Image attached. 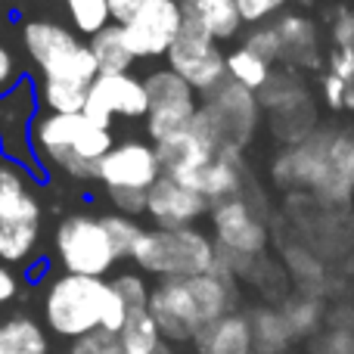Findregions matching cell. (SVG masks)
<instances>
[{"instance_id": "cell-1", "label": "cell", "mask_w": 354, "mask_h": 354, "mask_svg": "<svg viewBox=\"0 0 354 354\" xmlns=\"http://www.w3.org/2000/svg\"><path fill=\"white\" fill-rule=\"evenodd\" d=\"M236 311V274L218 258V268L202 277L159 280L153 286L149 314L156 317L165 345H193L208 324Z\"/></svg>"}, {"instance_id": "cell-2", "label": "cell", "mask_w": 354, "mask_h": 354, "mask_svg": "<svg viewBox=\"0 0 354 354\" xmlns=\"http://www.w3.org/2000/svg\"><path fill=\"white\" fill-rule=\"evenodd\" d=\"M41 311L47 330L59 339H68V342H75V339L87 336L93 330L122 333L124 320L131 314L109 280L66 274V270L47 283Z\"/></svg>"}, {"instance_id": "cell-3", "label": "cell", "mask_w": 354, "mask_h": 354, "mask_svg": "<svg viewBox=\"0 0 354 354\" xmlns=\"http://www.w3.org/2000/svg\"><path fill=\"white\" fill-rule=\"evenodd\" d=\"M115 137L112 131L93 124L84 112L78 115H56L37 112L31 128V153L41 165L59 168L66 177L91 180L100 177V162L112 153Z\"/></svg>"}, {"instance_id": "cell-4", "label": "cell", "mask_w": 354, "mask_h": 354, "mask_svg": "<svg viewBox=\"0 0 354 354\" xmlns=\"http://www.w3.org/2000/svg\"><path fill=\"white\" fill-rule=\"evenodd\" d=\"M218 243H212V236L196 227H183V230L149 227L137 239L131 261L143 274H153L159 280H180V277L212 274L218 268Z\"/></svg>"}, {"instance_id": "cell-5", "label": "cell", "mask_w": 354, "mask_h": 354, "mask_svg": "<svg viewBox=\"0 0 354 354\" xmlns=\"http://www.w3.org/2000/svg\"><path fill=\"white\" fill-rule=\"evenodd\" d=\"M25 53L41 68L44 81H75V84H93L100 75L91 44L81 41L72 28L53 22V19H31L22 25Z\"/></svg>"}, {"instance_id": "cell-6", "label": "cell", "mask_w": 354, "mask_h": 354, "mask_svg": "<svg viewBox=\"0 0 354 354\" xmlns=\"http://www.w3.org/2000/svg\"><path fill=\"white\" fill-rule=\"evenodd\" d=\"M41 202L12 165H0V261L28 264L41 239Z\"/></svg>"}, {"instance_id": "cell-7", "label": "cell", "mask_w": 354, "mask_h": 354, "mask_svg": "<svg viewBox=\"0 0 354 354\" xmlns=\"http://www.w3.org/2000/svg\"><path fill=\"white\" fill-rule=\"evenodd\" d=\"M53 249L66 274L100 277L103 280L122 258L115 252L109 230L103 224V214H66L56 227Z\"/></svg>"}, {"instance_id": "cell-8", "label": "cell", "mask_w": 354, "mask_h": 354, "mask_svg": "<svg viewBox=\"0 0 354 354\" xmlns=\"http://www.w3.org/2000/svg\"><path fill=\"white\" fill-rule=\"evenodd\" d=\"M168 68L180 75L196 93H214L221 84H227V53L205 28L189 19L168 50Z\"/></svg>"}, {"instance_id": "cell-9", "label": "cell", "mask_w": 354, "mask_h": 354, "mask_svg": "<svg viewBox=\"0 0 354 354\" xmlns=\"http://www.w3.org/2000/svg\"><path fill=\"white\" fill-rule=\"evenodd\" d=\"M212 230L218 239L221 261L236 274V264L252 261L268 249V227L252 212V205L243 196H233L227 202L212 205Z\"/></svg>"}, {"instance_id": "cell-10", "label": "cell", "mask_w": 354, "mask_h": 354, "mask_svg": "<svg viewBox=\"0 0 354 354\" xmlns=\"http://www.w3.org/2000/svg\"><path fill=\"white\" fill-rule=\"evenodd\" d=\"M149 93V115H147V134L153 143H162L168 137L180 134L193 124L202 106L196 103V91L171 68H159V72L143 78Z\"/></svg>"}, {"instance_id": "cell-11", "label": "cell", "mask_w": 354, "mask_h": 354, "mask_svg": "<svg viewBox=\"0 0 354 354\" xmlns=\"http://www.w3.org/2000/svg\"><path fill=\"white\" fill-rule=\"evenodd\" d=\"M156 153H159V162H162V177H171L177 183L196 187L202 171L224 153V147H221L205 112L199 109V115L193 118V124L187 131L156 143Z\"/></svg>"}, {"instance_id": "cell-12", "label": "cell", "mask_w": 354, "mask_h": 354, "mask_svg": "<svg viewBox=\"0 0 354 354\" xmlns=\"http://www.w3.org/2000/svg\"><path fill=\"white\" fill-rule=\"evenodd\" d=\"M183 22L187 16L180 0H143L122 22V31L137 59H159L174 47Z\"/></svg>"}, {"instance_id": "cell-13", "label": "cell", "mask_w": 354, "mask_h": 354, "mask_svg": "<svg viewBox=\"0 0 354 354\" xmlns=\"http://www.w3.org/2000/svg\"><path fill=\"white\" fill-rule=\"evenodd\" d=\"M258 106L261 103H258L255 93L233 84V81H227V84H221L218 91L208 97L202 112H205V118L212 122L221 147L233 149V153H243L258 128Z\"/></svg>"}, {"instance_id": "cell-14", "label": "cell", "mask_w": 354, "mask_h": 354, "mask_svg": "<svg viewBox=\"0 0 354 354\" xmlns=\"http://www.w3.org/2000/svg\"><path fill=\"white\" fill-rule=\"evenodd\" d=\"M84 115L106 131H112L115 118H128V122L147 118L149 115L147 84L140 78H134L131 72L97 75V81L91 84V93H87Z\"/></svg>"}, {"instance_id": "cell-15", "label": "cell", "mask_w": 354, "mask_h": 354, "mask_svg": "<svg viewBox=\"0 0 354 354\" xmlns=\"http://www.w3.org/2000/svg\"><path fill=\"white\" fill-rule=\"evenodd\" d=\"M162 162L156 147L143 140H122L112 147V153L100 162V177L106 189H149L159 183Z\"/></svg>"}, {"instance_id": "cell-16", "label": "cell", "mask_w": 354, "mask_h": 354, "mask_svg": "<svg viewBox=\"0 0 354 354\" xmlns=\"http://www.w3.org/2000/svg\"><path fill=\"white\" fill-rule=\"evenodd\" d=\"M147 214L162 230H183V227H193L199 218L212 214V202L187 183L159 177V183L149 189Z\"/></svg>"}, {"instance_id": "cell-17", "label": "cell", "mask_w": 354, "mask_h": 354, "mask_svg": "<svg viewBox=\"0 0 354 354\" xmlns=\"http://www.w3.org/2000/svg\"><path fill=\"white\" fill-rule=\"evenodd\" d=\"M35 87H31V81L28 78H22L12 91H6L3 97H0V149H3L10 159H22V162H35L31 159V147L22 140V137L16 134V124L22 131H31L35 128V118H37V112H35Z\"/></svg>"}, {"instance_id": "cell-18", "label": "cell", "mask_w": 354, "mask_h": 354, "mask_svg": "<svg viewBox=\"0 0 354 354\" xmlns=\"http://www.w3.org/2000/svg\"><path fill=\"white\" fill-rule=\"evenodd\" d=\"M193 354H255L252 320L245 314L233 311L227 317L208 324L193 339Z\"/></svg>"}, {"instance_id": "cell-19", "label": "cell", "mask_w": 354, "mask_h": 354, "mask_svg": "<svg viewBox=\"0 0 354 354\" xmlns=\"http://www.w3.org/2000/svg\"><path fill=\"white\" fill-rule=\"evenodd\" d=\"M183 16L189 22H196L199 28H205L214 41H230L243 28V16L236 10V0H180Z\"/></svg>"}, {"instance_id": "cell-20", "label": "cell", "mask_w": 354, "mask_h": 354, "mask_svg": "<svg viewBox=\"0 0 354 354\" xmlns=\"http://www.w3.org/2000/svg\"><path fill=\"white\" fill-rule=\"evenodd\" d=\"M280 31V44H283V59L289 66H305L314 68L320 62L317 56V28L311 19L305 16H283L277 22Z\"/></svg>"}, {"instance_id": "cell-21", "label": "cell", "mask_w": 354, "mask_h": 354, "mask_svg": "<svg viewBox=\"0 0 354 354\" xmlns=\"http://www.w3.org/2000/svg\"><path fill=\"white\" fill-rule=\"evenodd\" d=\"M0 354H50L47 330L28 314H16L0 324Z\"/></svg>"}, {"instance_id": "cell-22", "label": "cell", "mask_w": 354, "mask_h": 354, "mask_svg": "<svg viewBox=\"0 0 354 354\" xmlns=\"http://www.w3.org/2000/svg\"><path fill=\"white\" fill-rule=\"evenodd\" d=\"M87 44H91V53H93V59H97L100 75L131 72V66H134V59H137V56L131 53L128 41H124V31L118 22L109 25V28H103L100 35H93Z\"/></svg>"}, {"instance_id": "cell-23", "label": "cell", "mask_w": 354, "mask_h": 354, "mask_svg": "<svg viewBox=\"0 0 354 354\" xmlns=\"http://www.w3.org/2000/svg\"><path fill=\"white\" fill-rule=\"evenodd\" d=\"M118 339H122L124 354H159V348L165 345L162 330H159V324H156V317L149 314V308L131 311L122 333H118Z\"/></svg>"}, {"instance_id": "cell-24", "label": "cell", "mask_w": 354, "mask_h": 354, "mask_svg": "<svg viewBox=\"0 0 354 354\" xmlns=\"http://www.w3.org/2000/svg\"><path fill=\"white\" fill-rule=\"evenodd\" d=\"M252 336H255V354H283L292 342V330H289L283 311H261L252 314Z\"/></svg>"}, {"instance_id": "cell-25", "label": "cell", "mask_w": 354, "mask_h": 354, "mask_svg": "<svg viewBox=\"0 0 354 354\" xmlns=\"http://www.w3.org/2000/svg\"><path fill=\"white\" fill-rule=\"evenodd\" d=\"M270 75H274V68H270L261 56L252 53L249 47H236L227 53V81L245 87V91L258 93L270 81Z\"/></svg>"}, {"instance_id": "cell-26", "label": "cell", "mask_w": 354, "mask_h": 354, "mask_svg": "<svg viewBox=\"0 0 354 354\" xmlns=\"http://www.w3.org/2000/svg\"><path fill=\"white\" fill-rule=\"evenodd\" d=\"M56 3H62V10L72 19L75 31L87 35V41L112 25L109 0H56Z\"/></svg>"}, {"instance_id": "cell-27", "label": "cell", "mask_w": 354, "mask_h": 354, "mask_svg": "<svg viewBox=\"0 0 354 354\" xmlns=\"http://www.w3.org/2000/svg\"><path fill=\"white\" fill-rule=\"evenodd\" d=\"M305 100H308V91L292 78V72L270 75V81L258 91V103L274 112H286V109H292V106L305 103Z\"/></svg>"}, {"instance_id": "cell-28", "label": "cell", "mask_w": 354, "mask_h": 354, "mask_svg": "<svg viewBox=\"0 0 354 354\" xmlns=\"http://www.w3.org/2000/svg\"><path fill=\"white\" fill-rule=\"evenodd\" d=\"M103 224H106V230H109V236H112V243H115V252H118V258H131L134 255V249H137V239H140V233H143V227L137 224L134 218H128V214H103Z\"/></svg>"}, {"instance_id": "cell-29", "label": "cell", "mask_w": 354, "mask_h": 354, "mask_svg": "<svg viewBox=\"0 0 354 354\" xmlns=\"http://www.w3.org/2000/svg\"><path fill=\"white\" fill-rule=\"evenodd\" d=\"M112 289L118 292V299L128 305V311H137V308H149V299H153V289H149L147 277L134 274V270H124L115 280H109Z\"/></svg>"}, {"instance_id": "cell-30", "label": "cell", "mask_w": 354, "mask_h": 354, "mask_svg": "<svg viewBox=\"0 0 354 354\" xmlns=\"http://www.w3.org/2000/svg\"><path fill=\"white\" fill-rule=\"evenodd\" d=\"M283 317H286L292 336H308L320 324V305H317V299H292L283 308Z\"/></svg>"}, {"instance_id": "cell-31", "label": "cell", "mask_w": 354, "mask_h": 354, "mask_svg": "<svg viewBox=\"0 0 354 354\" xmlns=\"http://www.w3.org/2000/svg\"><path fill=\"white\" fill-rule=\"evenodd\" d=\"M243 47H249L255 56H261L268 66H274L277 59H283V44H280V31H277V25H258V28L245 37Z\"/></svg>"}, {"instance_id": "cell-32", "label": "cell", "mask_w": 354, "mask_h": 354, "mask_svg": "<svg viewBox=\"0 0 354 354\" xmlns=\"http://www.w3.org/2000/svg\"><path fill=\"white\" fill-rule=\"evenodd\" d=\"M68 354H124V351H122L118 333L93 330V333H87V336L68 342Z\"/></svg>"}, {"instance_id": "cell-33", "label": "cell", "mask_w": 354, "mask_h": 354, "mask_svg": "<svg viewBox=\"0 0 354 354\" xmlns=\"http://www.w3.org/2000/svg\"><path fill=\"white\" fill-rule=\"evenodd\" d=\"M289 0H236V10H239V16H243L245 25H264Z\"/></svg>"}, {"instance_id": "cell-34", "label": "cell", "mask_w": 354, "mask_h": 354, "mask_svg": "<svg viewBox=\"0 0 354 354\" xmlns=\"http://www.w3.org/2000/svg\"><path fill=\"white\" fill-rule=\"evenodd\" d=\"M106 196L118 208V214H128V218L143 214L149 202V193H143V189H106Z\"/></svg>"}, {"instance_id": "cell-35", "label": "cell", "mask_w": 354, "mask_h": 354, "mask_svg": "<svg viewBox=\"0 0 354 354\" xmlns=\"http://www.w3.org/2000/svg\"><path fill=\"white\" fill-rule=\"evenodd\" d=\"M19 81H22V78H19L16 56H12L10 47H3V44H0V97H3L6 91H12Z\"/></svg>"}, {"instance_id": "cell-36", "label": "cell", "mask_w": 354, "mask_h": 354, "mask_svg": "<svg viewBox=\"0 0 354 354\" xmlns=\"http://www.w3.org/2000/svg\"><path fill=\"white\" fill-rule=\"evenodd\" d=\"M330 75H336V78L342 81H354V50L351 47H336L330 56Z\"/></svg>"}, {"instance_id": "cell-37", "label": "cell", "mask_w": 354, "mask_h": 354, "mask_svg": "<svg viewBox=\"0 0 354 354\" xmlns=\"http://www.w3.org/2000/svg\"><path fill=\"white\" fill-rule=\"evenodd\" d=\"M320 354H354V330H336L317 345Z\"/></svg>"}, {"instance_id": "cell-38", "label": "cell", "mask_w": 354, "mask_h": 354, "mask_svg": "<svg viewBox=\"0 0 354 354\" xmlns=\"http://www.w3.org/2000/svg\"><path fill=\"white\" fill-rule=\"evenodd\" d=\"M348 91H351V84L336 78V75H326L324 78V97H326V103H330V109H345Z\"/></svg>"}, {"instance_id": "cell-39", "label": "cell", "mask_w": 354, "mask_h": 354, "mask_svg": "<svg viewBox=\"0 0 354 354\" xmlns=\"http://www.w3.org/2000/svg\"><path fill=\"white\" fill-rule=\"evenodd\" d=\"M19 295V277L6 264H0V305H10Z\"/></svg>"}, {"instance_id": "cell-40", "label": "cell", "mask_w": 354, "mask_h": 354, "mask_svg": "<svg viewBox=\"0 0 354 354\" xmlns=\"http://www.w3.org/2000/svg\"><path fill=\"white\" fill-rule=\"evenodd\" d=\"M143 0H109V10H112V19H115L118 25L124 22V19L131 16V12L137 10V6H140Z\"/></svg>"}, {"instance_id": "cell-41", "label": "cell", "mask_w": 354, "mask_h": 354, "mask_svg": "<svg viewBox=\"0 0 354 354\" xmlns=\"http://www.w3.org/2000/svg\"><path fill=\"white\" fill-rule=\"evenodd\" d=\"M0 28H3V19H0Z\"/></svg>"}]
</instances>
